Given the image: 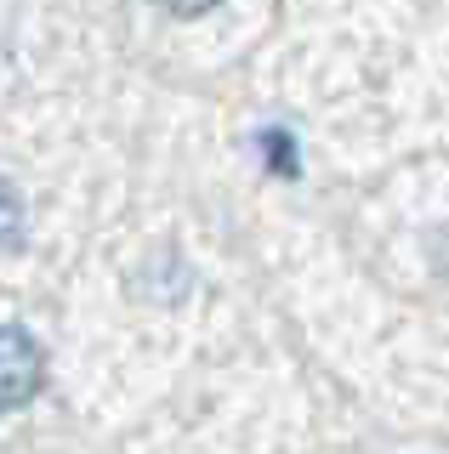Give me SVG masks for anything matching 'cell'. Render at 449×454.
<instances>
[{
	"mask_svg": "<svg viewBox=\"0 0 449 454\" xmlns=\"http://www.w3.org/2000/svg\"><path fill=\"white\" fill-rule=\"evenodd\" d=\"M46 387V352L23 324H0V415L23 409Z\"/></svg>",
	"mask_w": 449,
	"mask_h": 454,
	"instance_id": "obj_1",
	"label": "cell"
},
{
	"mask_svg": "<svg viewBox=\"0 0 449 454\" xmlns=\"http://www.w3.org/2000/svg\"><path fill=\"white\" fill-rule=\"evenodd\" d=\"M262 142V165H268V170H279V176H296V142H290V131H262L256 137Z\"/></svg>",
	"mask_w": 449,
	"mask_h": 454,
	"instance_id": "obj_3",
	"label": "cell"
},
{
	"mask_svg": "<svg viewBox=\"0 0 449 454\" xmlns=\"http://www.w3.org/2000/svg\"><path fill=\"white\" fill-rule=\"evenodd\" d=\"M23 250V199L0 176V255H18Z\"/></svg>",
	"mask_w": 449,
	"mask_h": 454,
	"instance_id": "obj_2",
	"label": "cell"
},
{
	"mask_svg": "<svg viewBox=\"0 0 449 454\" xmlns=\"http://www.w3.org/2000/svg\"><path fill=\"white\" fill-rule=\"evenodd\" d=\"M160 12H171V18H205L210 6H222V0H154Z\"/></svg>",
	"mask_w": 449,
	"mask_h": 454,
	"instance_id": "obj_4",
	"label": "cell"
}]
</instances>
